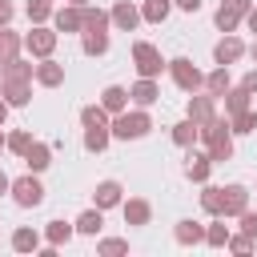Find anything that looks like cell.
<instances>
[{
    "label": "cell",
    "instance_id": "cell-21",
    "mask_svg": "<svg viewBox=\"0 0 257 257\" xmlns=\"http://www.w3.org/2000/svg\"><path fill=\"white\" fill-rule=\"evenodd\" d=\"M0 84H4V100L8 104H28V96H32L28 80H0Z\"/></svg>",
    "mask_w": 257,
    "mask_h": 257
},
{
    "label": "cell",
    "instance_id": "cell-12",
    "mask_svg": "<svg viewBox=\"0 0 257 257\" xmlns=\"http://www.w3.org/2000/svg\"><path fill=\"white\" fill-rule=\"evenodd\" d=\"M128 96H133V100H137L141 108H149V104H153V100L161 96V88H157V80H153V76H141V80H137V84L128 88Z\"/></svg>",
    "mask_w": 257,
    "mask_h": 257
},
{
    "label": "cell",
    "instance_id": "cell-9",
    "mask_svg": "<svg viewBox=\"0 0 257 257\" xmlns=\"http://www.w3.org/2000/svg\"><path fill=\"white\" fill-rule=\"evenodd\" d=\"M245 209H249V189L245 185H229L225 189V213L221 217H241Z\"/></svg>",
    "mask_w": 257,
    "mask_h": 257
},
{
    "label": "cell",
    "instance_id": "cell-47",
    "mask_svg": "<svg viewBox=\"0 0 257 257\" xmlns=\"http://www.w3.org/2000/svg\"><path fill=\"white\" fill-rule=\"evenodd\" d=\"M8 108H12V104H8V100H0V124L8 120Z\"/></svg>",
    "mask_w": 257,
    "mask_h": 257
},
{
    "label": "cell",
    "instance_id": "cell-34",
    "mask_svg": "<svg viewBox=\"0 0 257 257\" xmlns=\"http://www.w3.org/2000/svg\"><path fill=\"white\" fill-rule=\"evenodd\" d=\"M100 225H104L100 209H88V213H80V221H76V233H100Z\"/></svg>",
    "mask_w": 257,
    "mask_h": 257
},
{
    "label": "cell",
    "instance_id": "cell-2",
    "mask_svg": "<svg viewBox=\"0 0 257 257\" xmlns=\"http://www.w3.org/2000/svg\"><path fill=\"white\" fill-rule=\"evenodd\" d=\"M149 128H153V120H149L145 108H137V112H116V120H112V137H120V141H137V137H145Z\"/></svg>",
    "mask_w": 257,
    "mask_h": 257
},
{
    "label": "cell",
    "instance_id": "cell-24",
    "mask_svg": "<svg viewBox=\"0 0 257 257\" xmlns=\"http://www.w3.org/2000/svg\"><path fill=\"white\" fill-rule=\"evenodd\" d=\"M177 241H181V245L205 241V225H197V221H177Z\"/></svg>",
    "mask_w": 257,
    "mask_h": 257
},
{
    "label": "cell",
    "instance_id": "cell-30",
    "mask_svg": "<svg viewBox=\"0 0 257 257\" xmlns=\"http://www.w3.org/2000/svg\"><path fill=\"white\" fill-rule=\"evenodd\" d=\"M108 145V124H96V128H84V149L88 153H100Z\"/></svg>",
    "mask_w": 257,
    "mask_h": 257
},
{
    "label": "cell",
    "instance_id": "cell-44",
    "mask_svg": "<svg viewBox=\"0 0 257 257\" xmlns=\"http://www.w3.org/2000/svg\"><path fill=\"white\" fill-rule=\"evenodd\" d=\"M177 8H181V12H197V8H201V0H177Z\"/></svg>",
    "mask_w": 257,
    "mask_h": 257
},
{
    "label": "cell",
    "instance_id": "cell-10",
    "mask_svg": "<svg viewBox=\"0 0 257 257\" xmlns=\"http://www.w3.org/2000/svg\"><path fill=\"white\" fill-rule=\"evenodd\" d=\"M56 32H84V12H80L76 4L60 8V12H56Z\"/></svg>",
    "mask_w": 257,
    "mask_h": 257
},
{
    "label": "cell",
    "instance_id": "cell-25",
    "mask_svg": "<svg viewBox=\"0 0 257 257\" xmlns=\"http://www.w3.org/2000/svg\"><path fill=\"white\" fill-rule=\"evenodd\" d=\"M197 137H201V124H193V120H181V124H173V141H177L181 149H189Z\"/></svg>",
    "mask_w": 257,
    "mask_h": 257
},
{
    "label": "cell",
    "instance_id": "cell-7",
    "mask_svg": "<svg viewBox=\"0 0 257 257\" xmlns=\"http://www.w3.org/2000/svg\"><path fill=\"white\" fill-rule=\"evenodd\" d=\"M24 48L44 60V56H52V48H56V32H52V28H32V32L24 36Z\"/></svg>",
    "mask_w": 257,
    "mask_h": 257
},
{
    "label": "cell",
    "instance_id": "cell-32",
    "mask_svg": "<svg viewBox=\"0 0 257 257\" xmlns=\"http://www.w3.org/2000/svg\"><path fill=\"white\" fill-rule=\"evenodd\" d=\"M229 128H233V133H253V128H257V112H249V108H241V112H233V120H229Z\"/></svg>",
    "mask_w": 257,
    "mask_h": 257
},
{
    "label": "cell",
    "instance_id": "cell-29",
    "mask_svg": "<svg viewBox=\"0 0 257 257\" xmlns=\"http://www.w3.org/2000/svg\"><path fill=\"white\" fill-rule=\"evenodd\" d=\"M80 120H84V128L108 124V108H104V104H84V108H80Z\"/></svg>",
    "mask_w": 257,
    "mask_h": 257
},
{
    "label": "cell",
    "instance_id": "cell-35",
    "mask_svg": "<svg viewBox=\"0 0 257 257\" xmlns=\"http://www.w3.org/2000/svg\"><path fill=\"white\" fill-rule=\"evenodd\" d=\"M44 237H48V245H64V241L72 237V225H64V221H48Z\"/></svg>",
    "mask_w": 257,
    "mask_h": 257
},
{
    "label": "cell",
    "instance_id": "cell-22",
    "mask_svg": "<svg viewBox=\"0 0 257 257\" xmlns=\"http://www.w3.org/2000/svg\"><path fill=\"white\" fill-rule=\"evenodd\" d=\"M201 209H205V213H213V217H221V213H225V189L209 185V189L201 193Z\"/></svg>",
    "mask_w": 257,
    "mask_h": 257
},
{
    "label": "cell",
    "instance_id": "cell-39",
    "mask_svg": "<svg viewBox=\"0 0 257 257\" xmlns=\"http://www.w3.org/2000/svg\"><path fill=\"white\" fill-rule=\"evenodd\" d=\"M28 145H32V133H24V128H20V133H12V137H8V149H12V153H20V157H24V153H28Z\"/></svg>",
    "mask_w": 257,
    "mask_h": 257
},
{
    "label": "cell",
    "instance_id": "cell-18",
    "mask_svg": "<svg viewBox=\"0 0 257 257\" xmlns=\"http://www.w3.org/2000/svg\"><path fill=\"white\" fill-rule=\"evenodd\" d=\"M149 217H153L149 201H141V197L124 201V221H128V225H149Z\"/></svg>",
    "mask_w": 257,
    "mask_h": 257
},
{
    "label": "cell",
    "instance_id": "cell-50",
    "mask_svg": "<svg viewBox=\"0 0 257 257\" xmlns=\"http://www.w3.org/2000/svg\"><path fill=\"white\" fill-rule=\"evenodd\" d=\"M4 145H8V137H4V133H0V149H4Z\"/></svg>",
    "mask_w": 257,
    "mask_h": 257
},
{
    "label": "cell",
    "instance_id": "cell-6",
    "mask_svg": "<svg viewBox=\"0 0 257 257\" xmlns=\"http://www.w3.org/2000/svg\"><path fill=\"white\" fill-rule=\"evenodd\" d=\"M245 12H249V0H221V8H217V16H213V20H217V28H221V32H233V28H237V20H241Z\"/></svg>",
    "mask_w": 257,
    "mask_h": 257
},
{
    "label": "cell",
    "instance_id": "cell-3",
    "mask_svg": "<svg viewBox=\"0 0 257 257\" xmlns=\"http://www.w3.org/2000/svg\"><path fill=\"white\" fill-rule=\"evenodd\" d=\"M133 60H137V72H141V76H161V68H169L149 40H137V44H133Z\"/></svg>",
    "mask_w": 257,
    "mask_h": 257
},
{
    "label": "cell",
    "instance_id": "cell-27",
    "mask_svg": "<svg viewBox=\"0 0 257 257\" xmlns=\"http://www.w3.org/2000/svg\"><path fill=\"white\" fill-rule=\"evenodd\" d=\"M205 88H209V96H225V92H229V72H225V64L205 76Z\"/></svg>",
    "mask_w": 257,
    "mask_h": 257
},
{
    "label": "cell",
    "instance_id": "cell-43",
    "mask_svg": "<svg viewBox=\"0 0 257 257\" xmlns=\"http://www.w3.org/2000/svg\"><path fill=\"white\" fill-rule=\"evenodd\" d=\"M8 20H12V4H8V0H0V28H4Z\"/></svg>",
    "mask_w": 257,
    "mask_h": 257
},
{
    "label": "cell",
    "instance_id": "cell-17",
    "mask_svg": "<svg viewBox=\"0 0 257 257\" xmlns=\"http://www.w3.org/2000/svg\"><path fill=\"white\" fill-rule=\"evenodd\" d=\"M92 197H96V209H112V205H120V185L116 181H100Z\"/></svg>",
    "mask_w": 257,
    "mask_h": 257
},
{
    "label": "cell",
    "instance_id": "cell-48",
    "mask_svg": "<svg viewBox=\"0 0 257 257\" xmlns=\"http://www.w3.org/2000/svg\"><path fill=\"white\" fill-rule=\"evenodd\" d=\"M8 189H12V181H8V177H4V169H0V193H8Z\"/></svg>",
    "mask_w": 257,
    "mask_h": 257
},
{
    "label": "cell",
    "instance_id": "cell-31",
    "mask_svg": "<svg viewBox=\"0 0 257 257\" xmlns=\"http://www.w3.org/2000/svg\"><path fill=\"white\" fill-rule=\"evenodd\" d=\"M80 12H84V28H100V32H104L108 20H112V12H104V8H88V4H84Z\"/></svg>",
    "mask_w": 257,
    "mask_h": 257
},
{
    "label": "cell",
    "instance_id": "cell-41",
    "mask_svg": "<svg viewBox=\"0 0 257 257\" xmlns=\"http://www.w3.org/2000/svg\"><path fill=\"white\" fill-rule=\"evenodd\" d=\"M229 249H233V253H249V249H253V237H249V233H241V237H229Z\"/></svg>",
    "mask_w": 257,
    "mask_h": 257
},
{
    "label": "cell",
    "instance_id": "cell-26",
    "mask_svg": "<svg viewBox=\"0 0 257 257\" xmlns=\"http://www.w3.org/2000/svg\"><path fill=\"white\" fill-rule=\"evenodd\" d=\"M12 249H16V253H32V249H40L36 229H16V233H12Z\"/></svg>",
    "mask_w": 257,
    "mask_h": 257
},
{
    "label": "cell",
    "instance_id": "cell-45",
    "mask_svg": "<svg viewBox=\"0 0 257 257\" xmlns=\"http://www.w3.org/2000/svg\"><path fill=\"white\" fill-rule=\"evenodd\" d=\"M241 84H245L249 92H257V68H253V72H245V80H241Z\"/></svg>",
    "mask_w": 257,
    "mask_h": 257
},
{
    "label": "cell",
    "instance_id": "cell-23",
    "mask_svg": "<svg viewBox=\"0 0 257 257\" xmlns=\"http://www.w3.org/2000/svg\"><path fill=\"white\" fill-rule=\"evenodd\" d=\"M84 52H88V56L108 52V32H100V28H84Z\"/></svg>",
    "mask_w": 257,
    "mask_h": 257
},
{
    "label": "cell",
    "instance_id": "cell-15",
    "mask_svg": "<svg viewBox=\"0 0 257 257\" xmlns=\"http://www.w3.org/2000/svg\"><path fill=\"white\" fill-rule=\"evenodd\" d=\"M36 80H40V84H48V88H56V84L64 80V68H60L56 60H48V56H44V60L36 64Z\"/></svg>",
    "mask_w": 257,
    "mask_h": 257
},
{
    "label": "cell",
    "instance_id": "cell-14",
    "mask_svg": "<svg viewBox=\"0 0 257 257\" xmlns=\"http://www.w3.org/2000/svg\"><path fill=\"white\" fill-rule=\"evenodd\" d=\"M24 165H28L32 173H44V169L52 165V149H48V145H40V141H32V145H28V153H24Z\"/></svg>",
    "mask_w": 257,
    "mask_h": 257
},
{
    "label": "cell",
    "instance_id": "cell-28",
    "mask_svg": "<svg viewBox=\"0 0 257 257\" xmlns=\"http://www.w3.org/2000/svg\"><path fill=\"white\" fill-rule=\"evenodd\" d=\"M241 108H249V88L245 84H237V88L225 92V112H241Z\"/></svg>",
    "mask_w": 257,
    "mask_h": 257
},
{
    "label": "cell",
    "instance_id": "cell-37",
    "mask_svg": "<svg viewBox=\"0 0 257 257\" xmlns=\"http://www.w3.org/2000/svg\"><path fill=\"white\" fill-rule=\"evenodd\" d=\"M205 241H209V245H217V249H221V245H229V225H225V221H213V225L205 229Z\"/></svg>",
    "mask_w": 257,
    "mask_h": 257
},
{
    "label": "cell",
    "instance_id": "cell-11",
    "mask_svg": "<svg viewBox=\"0 0 257 257\" xmlns=\"http://www.w3.org/2000/svg\"><path fill=\"white\" fill-rule=\"evenodd\" d=\"M241 52H245V44H241L237 36H225V40H217V48H213V60L229 68V64H233V60H237Z\"/></svg>",
    "mask_w": 257,
    "mask_h": 257
},
{
    "label": "cell",
    "instance_id": "cell-40",
    "mask_svg": "<svg viewBox=\"0 0 257 257\" xmlns=\"http://www.w3.org/2000/svg\"><path fill=\"white\" fill-rule=\"evenodd\" d=\"M124 249H128V241H120V237L100 241V253H104V257H116V253H124Z\"/></svg>",
    "mask_w": 257,
    "mask_h": 257
},
{
    "label": "cell",
    "instance_id": "cell-46",
    "mask_svg": "<svg viewBox=\"0 0 257 257\" xmlns=\"http://www.w3.org/2000/svg\"><path fill=\"white\" fill-rule=\"evenodd\" d=\"M245 20H249V32H257V8H249V12H245Z\"/></svg>",
    "mask_w": 257,
    "mask_h": 257
},
{
    "label": "cell",
    "instance_id": "cell-33",
    "mask_svg": "<svg viewBox=\"0 0 257 257\" xmlns=\"http://www.w3.org/2000/svg\"><path fill=\"white\" fill-rule=\"evenodd\" d=\"M209 165H213L209 157H193V153H189V165H185L189 181H205V177H209Z\"/></svg>",
    "mask_w": 257,
    "mask_h": 257
},
{
    "label": "cell",
    "instance_id": "cell-19",
    "mask_svg": "<svg viewBox=\"0 0 257 257\" xmlns=\"http://www.w3.org/2000/svg\"><path fill=\"white\" fill-rule=\"evenodd\" d=\"M20 44H24V40H20V36H16V32H12L8 24H4V28H0V64H8V60H16V52H20Z\"/></svg>",
    "mask_w": 257,
    "mask_h": 257
},
{
    "label": "cell",
    "instance_id": "cell-51",
    "mask_svg": "<svg viewBox=\"0 0 257 257\" xmlns=\"http://www.w3.org/2000/svg\"><path fill=\"white\" fill-rule=\"evenodd\" d=\"M253 60H257V44H253Z\"/></svg>",
    "mask_w": 257,
    "mask_h": 257
},
{
    "label": "cell",
    "instance_id": "cell-20",
    "mask_svg": "<svg viewBox=\"0 0 257 257\" xmlns=\"http://www.w3.org/2000/svg\"><path fill=\"white\" fill-rule=\"evenodd\" d=\"M0 72H4V80H32V76H36V64H24V60L16 56V60L0 64Z\"/></svg>",
    "mask_w": 257,
    "mask_h": 257
},
{
    "label": "cell",
    "instance_id": "cell-52",
    "mask_svg": "<svg viewBox=\"0 0 257 257\" xmlns=\"http://www.w3.org/2000/svg\"><path fill=\"white\" fill-rule=\"evenodd\" d=\"M0 80H4V72H0Z\"/></svg>",
    "mask_w": 257,
    "mask_h": 257
},
{
    "label": "cell",
    "instance_id": "cell-38",
    "mask_svg": "<svg viewBox=\"0 0 257 257\" xmlns=\"http://www.w3.org/2000/svg\"><path fill=\"white\" fill-rule=\"evenodd\" d=\"M28 16H32V24H40V20L52 16V4L48 0H28Z\"/></svg>",
    "mask_w": 257,
    "mask_h": 257
},
{
    "label": "cell",
    "instance_id": "cell-13",
    "mask_svg": "<svg viewBox=\"0 0 257 257\" xmlns=\"http://www.w3.org/2000/svg\"><path fill=\"white\" fill-rule=\"evenodd\" d=\"M213 116H217L213 96H189V120H193V124H209Z\"/></svg>",
    "mask_w": 257,
    "mask_h": 257
},
{
    "label": "cell",
    "instance_id": "cell-36",
    "mask_svg": "<svg viewBox=\"0 0 257 257\" xmlns=\"http://www.w3.org/2000/svg\"><path fill=\"white\" fill-rule=\"evenodd\" d=\"M141 16H145V20H153V24H161V20L169 16V0H145Z\"/></svg>",
    "mask_w": 257,
    "mask_h": 257
},
{
    "label": "cell",
    "instance_id": "cell-16",
    "mask_svg": "<svg viewBox=\"0 0 257 257\" xmlns=\"http://www.w3.org/2000/svg\"><path fill=\"white\" fill-rule=\"evenodd\" d=\"M100 104H104L108 112H124V104H128V88H120V84H108V88L100 92Z\"/></svg>",
    "mask_w": 257,
    "mask_h": 257
},
{
    "label": "cell",
    "instance_id": "cell-8",
    "mask_svg": "<svg viewBox=\"0 0 257 257\" xmlns=\"http://www.w3.org/2000/svg\"><path fill=\"white\" fill-rule=\"evenodd\" d=\"M112 24H116L120 32H133V28L141 24V8H133L128 0H116V4H112Z\"/></svg>",
    "mask_w": 257,
    "mask_h": 257
},
{
    "label": "cell",
    "instance_id": "cell-4",
    "mask_svg": "<svg viewBox=\"0 0 257 257\" xmlns=\"http://www.w3.org/2000/svg\"><path fill=\"white\" fill-rule=\"evenodd\" d=\"M169 76L177 80V88L181 92H197L201 84H205V76L193 68V60H185V56H177V60H169Z\"/></svg>",
    "mask_w": 257,
    "mask_h": 257
},
{
    "label": "cell",
    "instance_id": "cell-49",
    "mask_svg": "<svg viewBox=\"0 0 257 257\" xmlns=\"http://www.w3.org/2000/svg\"><path fill=\"white\" fill-rule=\"evenodd\" d=\"M68 4H76V8H84V4H88V0H68Z\"/></svg>",
    "mask_w": 257,
    "mask_h": 257
},
{
    "label": "cell",
    "instance_id": "cell-1",
    "mask_svg": "<svg viewBox=\"0 0 257 257\" xmlns=\"http://www.w3.org/2000/svg\"><path fill=\"white\" fill-rule=\"evenodd\" d=\"M233 128H229V120H221V116H213L209 124H201V141L209 145V161H229L233 157V137H229Z\"/></svg>",
    "mask_w": 257,
    "mask_h": 257
},
{
    "label": "cell",
    "instance_id": "cell-5",
    "mask_svg": "<svg viewBox=\"0 0 257 257\" xmlns=\"http://www.w3.org/2000/svg\"><path fill=\"white\" fill-rule=\"evenodd\" d=\"M12 197H16V205L32 209V205H40V201H44V189H40V181H36V177H20V181H12Z\"/></svg>",
    "mask_w": 257,
    "mask_h": 257
},
{
    "label": "cell",
    "instance_id": "cell-42",
    "mask_svg": "<svg viewBox=\"0 0 257 257\" xmlns=\"http://www.w3.org/2000/svg\"><path fill=\"white\" fill-rule=\"evenodd\" d=\"M241 229H245L249 237H257V213H249V209H245V213H241Z\"/></svg>",
    "mask_w": 257,
    "mask_h": 257
}]
</instances>
